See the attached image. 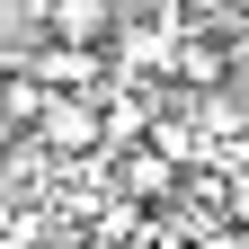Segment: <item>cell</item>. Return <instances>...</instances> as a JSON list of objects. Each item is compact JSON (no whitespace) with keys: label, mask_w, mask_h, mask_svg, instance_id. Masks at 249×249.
Masks as SVG:
<instances>
[{"label":"cell","mask_w":249,"mask_h":249,"mask_svg":"<svg viewBox=\"0 0 249 249\" xmlns=\"http://www.w3.org/2000/svg\"><path fill=\"white\" fill-rule=\"evenodd\" d=\"M27 80H36V89H80V98H89V80H98V53H80V45H45Z\"/></svg>","instance_id":"3957f363"},{"label":"cell","mask_w":249,"mask_h":249,"mask_svg":"<svg viewBox=\"0 0 249 249\" xmlns=\"http://www.w3.org/2000/svg\"><path fill=\"white\" fill-rule=\"evenodd\" d=\"M45 36H53V45L98 53V45L116 36V0H45Z\"/></svg>","instance_id":"7a4b0ae2"},{"label":"cell","mask_w":249,"mask_h":249,"mask_svg":"<svg viewBox=\"0 0 249 249\" xmlns=\"http://www.w3.org/2000/svg\"><path fill=\"white\" fill-rule=\"evenodd\" d=\"M178 71L196 80V89H213V80H223V45H213V36H187L178 45Z\"/></svg>","instance_id":"5b68a950"},{"label":"cell","mask_w":249,"mask_h":249,"mask_svg":"<svg viewBox=\"0 0 249 249\" xmlns=\"http://www.w3.org/2000/svg\"><path fill=\"white\" fill-rule=\"evenodd\" d=\"M98 98H71V89H53L45 98V116H36V142H53V151H98Z\"/></svg>","instance_id":"6da1fadb"},{"label":"cell","mask_w":249,"mask_h":249,"mask_svg":"<svg viewBox=\"0 0 249 249\" xmlns=\"http://www.w3.org/2000/svg\"><path fill=\"white\" fill-rule=\"evenodd\" d=\"M124 187H134V196H169V151H134V160H124Z\"/></svg>","instance_id":"277c9868"},{"label":"cell","mask_w":249,"mask_h":249,"mask_svg":"<svg viewBox=\"0 0 249 249\" xmlns=\"http://www.w3.org/2000/svg\"><path fill=\"white\" fill-rule=\"evenodd\" d=\"M240 249H249V231H240Z\"/></svg>","instance_id":"8992f818"}]
</instances>
